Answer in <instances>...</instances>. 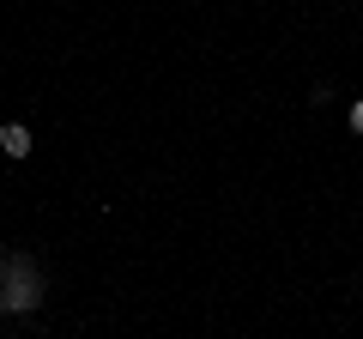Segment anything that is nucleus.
<instances>
[{"label":"nucleus","instance_id":"1","mask_svg":"<svg viewBox=\"0 0 363 339\" xmlns=\"http://www.w3.org/2000/svg\"><path fill=\"white\" fill-rule=\"evenodd\" d=\"M37 303H43V279H37V267H25L13 285L0 291V315H30Z\"/></svg>","mask_w":363,"mask_h":339},{"label":"nucleus","instance_id":"2","mask_svg":"<svg viewBox=\"0 0 363 339\" xmlns=\"http://www.w3.org/2000/svg\"><path fill=\"white\" fill-rule=\"evenodd\" d=\"M0 152H6V157H30V128L6 121V128H0Z\"/></svg>","mask_w":363,"mask_h":339},{"label":"nucleus","instance_id":"3","mask_svg":"<svg viewBox=\"0 0 363 339\" xmlns=\"http://www.w3.org/2000/svg\"><path fill=\"white\" fill-rule=\"evenodd\" d=\"M351 133H363V97L351 104Z\"/></svg>","mask_w":363,"mask_h":339}]
</instances>
